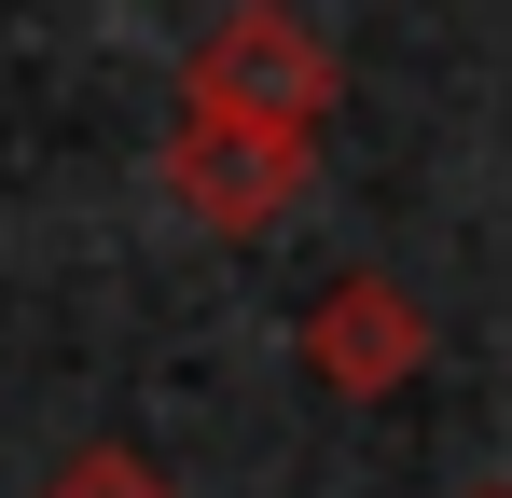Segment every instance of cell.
I'll use <instances>...</instances> for the list:
<instances>
[{"label":"cell","instance_id":"6da1fadb","mask_svg":"<svg viewBox=\"0 0 512 498\" xmlns=\"http://www.w3.org/2000/svg\"><path fill=\"white\" fill-rule=\"evenodd\" d=\"M180 111H194V125H250V139H319V111H333V42H319L305 14H277V0H236V14L194 28Z\"/></svg>","mask_w":512,"mask_h":498},{"label":"cell","instance_id":"277c9868","mask_svg":"<svg viewBox=\"0 0 512 498\" xmlns=\"http://www.w3.org/2000/svg\"><path fill=\"white\" fill-rule=\"evenodd\" d=\"M42 498H180V485L153 471V457H125V443H84V457H70Z\"/></svg>","mask_w":512,"mask_h":498},{"label":"cell","instance_id":"5b68a950","mask_svg":"<svg viewBox=\"0 0 512 498\" xmlns=\"http://www.w3.org/2000/svg\"><path fill=\"white\" fill-rule=\"evenodd\" d=\"M471 498H512V485H471Z\"/></svg>","mask_w":512,"mask_h":498},{"label":"cell","instance_id":"3957f363","mask_svg":"<svg viewBox=\"0 0 512 498\" xmlns=\"http://www.w3.org/2000/svg\"><path fill=\"white\" fill-rule=\"evenodd\" d=\"M416 360H429V305L402 277H333V291H319V319H305V374H319V388L374 402V388H402Z\"/></svg>","mask_w":512,"mask_h":498},{"label":"cell","instance_id":"7a4b0ae2","mask_svg":"<svg viewBox=\"0 0 512 498\" xmlns=\"http://www.w3.org/2000/svg\"><path fill=\"white\" fill-rule=\"evenodd\" d=\"M167 194L208 222V236H263V222H291L305 208V180H319V139H250V125H167Z\"/></svg>","mask_w":512,"mask_h":498}]
</instances>
